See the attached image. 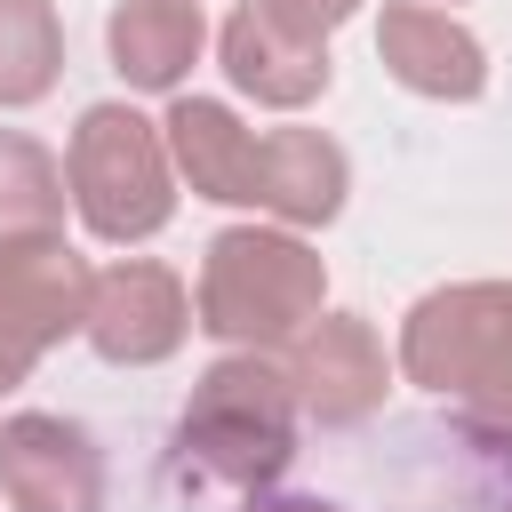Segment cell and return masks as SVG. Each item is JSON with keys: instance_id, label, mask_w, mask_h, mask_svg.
<instances>
[{"instance_id": "cell-1", "label": "cell", "mask_w": 512, "mask_h": 512, "mask_svg": "<svg viewBox=\"0 0 512 512\" xmlns=\"http://www.w3.org/2000/svg\"><path fill=\"white\" fill-rule=\"evenodd\" d=\"M160 136H168L176 176L200 200L256 208V216H272L288 232L296 224H328L344 208V192H352V160H344L336 136H320V128H272V136H256L216 96H176L168 120H160Z\"/></svg>"}, {"instance_id": "cell-3", "label": "cell", "mask_w": 512, "mask_h": 512, "mask_svg": "<svg viewBox=\"0 0 512 512\" xmlns=\"http://www.w3.org/2000/svg\"><path fill=\"white\" fill-rule=\"evenodd\" d=\"M328 264L280 224H232L200 264V328L232 352H280L304 320H320Z\"/></svg>"}, {"instance_id": "cell-10", "label": "cell", "mask_w": 512, "mask_h": 512, "mask_svg": "<svg viewBox=\"0 0 512 512\" xmlns=\"http://www.w3.org/2000/svg\"><path fill=\"white\" fill-rule=\"evenodd\" d=\"M376 56L400 88L432 96V104H472L488 88V56L480 40L448 16V8H424V0H392L384 24H376Z\"/></svg>"}, {"instance_id": "cell-15", "label": "cell", "mask_w": 512, "mask_h": 512, "mask_svg": "<svg viewBox=\"0 0 512 512\" xmlns=\"http://www.w3.org/2000/svg\"><path fill=\"white\" fill-rule=\"evenodd\" d=\"M352 8H360V0H264V16H272V24H288L296 40H328Z\"/></svg>"}, {"instance_id": "cell-18", "label": "cell", "mask_w": 512, "mask_h": 512, "mask_svg": "<svg viewBox=\"0 0 512 512\" xmlns=\"http://www.w3.org/2000/svg\"><path fill=\"white\" fill-rule=\"evenodd\" d=\"M488 512H512V488H496V496H488Z\"/></svg>"}, {"instance_id": "cell-9", "label": "cell", "mask_w": 512, "mask_h": 512, "mask_svg": "<svg viewBox=\"0 0 512 512\" xmlns=\"http://www.w3.org/2000/svg\"><path fill=\"white\" fill-rule=\"evenodd\" d=\"M88 280H96V272L64 248V232H56V240H8V248H0V336L24 344L32 360H40L48 344L80 336V320H88Z\"/></svg>"}, {"instance_id": "cell-11", "label": "cell", "mask_w": 512, "mask_h": 512, "mask_svg": "<svg viewBox=\"0 0 512 512\" xmlns=\"http://www.w3.org/2000/svg\"><path fill=\"white\" fill-rule=\"evenodd\" d=\"M216 56H224V80L272 112H296L328 88V40H296L288 24L264 16V0L232 8L224 32H216Z\"/></svg>"}, {"instance_id": "cell-6", "label": "cell", "mask_w": 512, "mask_h": 512, "mask_svg": "<svg viewBox=\"0 0 512 512\" xmlns=\"http://www.w3.org/2000/svg\"><path fill=\"white\" fill-rule=\"evenodd\" d=\"M80 336L112 360V368H152L168 360L184 336H192V304H184V280L152 256H120L88 280V320Z\"/></svg>"}, {"instance_id": "cell-16", "label": "cell", "mask_w": 512, "mask_h": 512, "mask_svg": "<svg viewBox=\"0 0 512 512\" xmlns=\"http://www.w3.org/2000/svg\"><path fill=\"white\" fill-rule=\"evenodd\" d=\"M248 512H344V504H328V496H248Z\"/></svg>"}, {"instance_id": "cell-17", "label": "cell", "mask_w": 512, "mask_h": 512, "mask_svg": "<svg viewBox=\"0 0 512 512\" xmlns=\"http://www.w3.org/2000/svg\"><path fill=\"white\" fill-rule=\"evenodd\" d=\"M24 376H32V352H24V344H8V336H0V392H16V384H24Z\"/></svg>"}, {"instance_id": "cell-4", "label": "cell", "mask_w": 512, "mask_h": 512, "mask_svg": "<svg viewBox=\"0 0 512 512\" xmlns=\"http://www.w3.org/2000/svg\"><path fill=\"white\" fill-rule=\"evenodd\" d=\"M296 384L280 352H224L184 400V456L224 488H272L296 464Z\"/></svg>"}, {"instance_id": "cell-7", "label": "cell", "mask_w": 512, "mask_h": 512, "mask_svg": "<svg viewBox=\"0 0 512 512\" xmlns=\"http://www.w3.org/2000/svg\"><path fill=\"white\" fill-rule=\"evenodd\" d=\"M0 496L8 512H104V456L64 416H8L0 424Z\"/></svg>"}, {"instance_id": "cell-14", "label": "cell", "mask_w": 512, "mask_h": 512, "mask_svg": "<svg viewBox=\"0 0 512 512\" xmlns=\"http://www.w3.org/2000/svg\"><path fill=\"white\" fill-rule=\"evenodd\" d=\"M64 72V24L48 0H0V112L40 104Z\"/></svg>"}, {"instance_id": "cell-8", "label": "cell", "mask_w": 512, "mask_h": 512, "mask_svg": "<svg viewBox=\"0 0 512 512\" xmlns=\"http://www.w3.org/2000/svg\"><path fill=\"white\" fill-rule=\"evenodd\" d=\"M280 368L296 384V408L320 424H360L384 400V344L352 312H320L280 344Z\"/></svg>"}, {"instance_id": "cell-2", "label": "cell", "mask_w": 512, "mask_h": 512, "mask_svg": "<svg viewBox=\"0 0 512 512\" xmlns=\"http://www.w3.org/2000/svg\"><path fill=\"white\" fill-rule=\"evenodd\" d=\"M400 368L488 448H512V280H456L400 320Z\"/></svg>"}, {"instance_id": "cell-5", "label": "cell", "mask_w": 512, "mask_h": 512, "mask_svg": "<svg viewBox=\"0 0 512 512\" xmlns=\"http://www.w3.org/2000/svg\"><path fill=\"white\" fill-rule=\"evenodd\" d=\"M64 184H72L80 224H88L96 240H112V248H136V240H152V232L176 216L168 136H160L144 112H128V104H88V112H80Z\"/></svg>"}, {"instance_id": "cell-12", "label": "cell", "mask_w": 512, "mask_h": 512, "mask_svg": "<svg viewBox=\"0 0 512 512\" xmlns=\"http://www.w3.org/2000/svg\"><path fill=\"white\" fill-rule=\"evenodd\" d=\"M104 40H112V72H120L128 88L168 96V88H184V72L200 64L208 24H200V0H120L112 24H104Z\"/></svg>"}, {"instance_id": "cell-13", "label": "cell", "mask_w": 512, "mask_h": 512, "mask_svg": "<svg viewBox=\"0 0 512 512\" xmlns=\"http://www.w3.org/2000/svg\"><path fill=\"white\" fill-rule=\"evenodd\" d=\"M64 168L32 136H0V248L8 240H56L64 232Z\"/></svg>"}]
</instances>
